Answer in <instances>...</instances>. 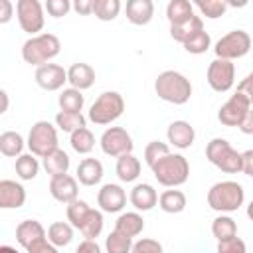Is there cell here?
<instances>
[{"instance_id":"50","label":"cell","mask_w":253,"mask_h":253,"mask_svg":"<svg viewBox=\"0 0 253 253\" xmlns=\"http://www.w3.org/2000/svg\"><path fill=\"white\" fill-rule=\"evenodd\" d=\"M241 172L247 176L253 174V150H245L241 154Z\"/></svg>"},{"instance_id":"22","label":"cell","mask_w":253,"mask_h":253,"mask_svg":"<svg viewBox=\"0 0 253 253\" xmlns=\"http://www.w3.org/2000/svg\"><path fill=\"white\" fill-rule=\"evenodd\" d=\"M103 178V164L97 158H83L77 166V180L83 186H95Z\"/></svg>"},{"instance_id":"2","label":"cell","mask_w":253,"mask_h":253,"mask_svg":"<svg viewBox=\"0 0 253 253\" xmlns=\"http://www.w3.org/2000/svg\"><path fill=\"white\" fill-rule=\"evenodd\" d=\"M150 168H152V174L158 180V184H162L166 188L182 186L190 176V164L182 154L168 152L166 156L158 158Z\"/></svg>"},{"instance_id":"7","label":"cell","mask_w":253,"mask_h":253,"mask_svg":"<svg viewBox=\"0 0 253 253\" xmlns=\"http://www.w3.org/2000/svg\"><path fill=\"white\" fill-rule=\"evenodd\" d=\"M26 144L30 148V154L43 158L51 150L59 148L57 146V128L49 121H38L30 128V134H28V142Z\"/></svg>"},{"instance_id":"44","label":"cell","mask_w":253,"mask_h":253,"mask_svg":"<svg viewBox=\"0 0 253 253\" xmlns=\"http://www.w3.org/2000/svg\"><path fill=\"white\" fill-rule=\"evenodd\" d=\"M130 253H164V251H162V245H160L156 239L142 237V239H138L136 243H132Z\"/></svg>"},{"instance_id":"15","label":"cell","mask_w":253,"mask_h":253,"mask_svg":"<svg viewBox=\"0 0 253 253\" xmlns=\"http://www.w3.org/2000/svg\"><path fill=\"white\" fill-rule=\"evenodd\" d=\"M49 194L53 200L61 202V204H69L73 200H77L79 188H77V180L69 174H61V176H53L49 180Z\"/></svg>"},{"instance_id":"19","label":"cell","mask_w":253,"mask_h":253,"mask_svg":"<svg viewBox=\"0 0 253 253\" xmlns=\"http://www.w3.org/2000/svg\"><path fill=\"white\" fill-rule=\"evenodd\" d=\"M40 239H45V229H43V225L40 221L24 219V221L18 223V227H16V241L24 249H28L30 245H34Z\"/></svg>"},{"instance_id":"35","label":"cell","mask_w":253,"mask_h":253,"mask_svg":"<svg viewBox=\"0 0 253 253\" xmlns=\"http://www.w3.org/2000/svg\"><path fill=\"white\" fill-rule=\"evenodd\" d=\"M16 174L22 178V180H34L40 172V162L34 154H20L16 158Z\"/></svg>"},{"instance_id":"53","label":"cell","mask_w":253,"mask_h":253,"mask_svg":"<svg viewBox=\"0 0 253 253\" xmlns=\"http://www.w3.org/2000/svg\"><path fill=\"white\" fill-rule=\"evenodd\" d=\"M8 107H10V97L4 89H0V115H4L8 111Z\"/></svg>"},{"instance_id":"30","label":"cell","mask_w":253,"mask_h":253,"mask_svg":"<svg viewBox=\"0 0 253 253\" xmlns=\"http://www.w3.org/2000/svg\"><path fill=\"white\" fill-rule=\"evenodd\" d=\"M24 144L26 142H24L22 134L16 132V130H6V132L0 134V152L4 156H10V158L20 156L22 150H24Z\"/></svg>"},{"instance_id":"37","label":"cell","mask_w":253,"mask_h":253,"mask_svg":"<svg viewBox=\"0 0 253 253\" xmlns=\"http://www.w3.org/2000/svg\"><path fill=\"white\" fill-rule=\"evenodd\" d=\"M182 45H184V49H186L188 53L200 55V53H206V51L210 49V45H211V38H210V34H208L206 30H200V32L192 34Z\"/></svg>"},{"instance_id":"1","label":"cell","mask_w":253,"mask_h":253,"mask_svg":"<svg viewBox=\"0 0 253 253\" xmlns=\"http://www.w3.org/2000/svg\"><path fill=\"white\" fill-rule=\"evenodd\" d=\"M154 91L156 95L166 101V103H172V105H184L190 101V95H192V83L186 75H182L180 71H174V69H168V71H162L156 81H154Z\"/></svg>"},{"instance_id":"16","label":"cell","mask_w":253,"mask_h":253,"mask_svg":"<svg viewBox=\"0 0 253 253\" xmlns=\"http://www.w3.org/2000/svg\"><path fill=\"white\" fill-rule=\"evenodd\" d=\"M26 202V190L16 180H0V210H18Z\"/></svg>"},{"instance_id":"29","label":"cell","mask_w":253,"mask_h":253,"mask_svg":"<svg viewBox=\"0 0 253 253\" xmlns=\"http://www.w3.org/2000/svg\"><path fill=\"white\" fill-rule=\"evenodd\" d=\"M200 30H204V22H202L200 16L194 14L190 20L180 22V24H176V26H170V36H172V40L184 43L192 34H196V32H200Z\"/></svg>"},{"instance_id":"12","label":"cell","mask_w":253,"mask_h":253,"mask_svg":"<svg viewBox=\"0 0 253 253\" xmlns=\"http://www.w3.org/2000/svg\"><path fill=\"white\" fill-rule=\"evenodd\" d=\"M208 83L213 91L217 93H225L233 87V81H235V65L227 59H213L210 65H208Z\"/></svg>"},{"instance_id":"6","label":"cell","mask_w":253,"mask_h":253,"mask_svg":"<svg viewBox=\"0 0 253 253\" xmlns=\"http://www.w3.org/2000/svg\"><path fill=\"white\" fill-rule=\"evenodd\" d=\"M125 111V99L117 91L101 93L89 109V121L95 125H111Z\"/></svg>"},{"instance_id":"33","label":"cell","mask_w":253,"mask_h":253,"mask_svg":"<svg viewBox=\"0 0 253 253\" xmlns=\"http://www.w3.org/2000/svg\"><path fill=\"white\" fill-rule=\"evenodd\" d=\"M57 103H59V109H61V111H67V113H81L85 99H83L81 91L69 87V89H63V91L59 93Z\"/></svg>"},{"instance_id":"14","label":"cell","mask_w":253,"mask_h":253,"mask_svg":"<svg viewBox=\"0 0 253 253\" xmlns=\"http://www.w3.org/2000/svg\"><path fill=\"white\" fill-rule=\"evenodd\" d=\"M97 204L107 213H117L126 206V194L119 184H105L97 194Z\"/></svg>"},{"instance_id":"28","label":"cell","mask_w":253,"mask_h":253,"mask_svg":"<svg viewBox=\"0 0 253 253\" xmlns=\"http://www.w3.org/2000/svg\"><path fill=\"white\" fill-rule=\"evenodd\" d=\"M47 241L53 245V247H65L71 243L73 239V227L71 223H65V221H55L47 227Z\"/></svg>"},{"instance_id":"20","label":"cell","mask_w":253,"mask_h":253,"mask_svg":"<svg viewBox=\"0 0 253 253\" xmlns=\"http://www.w3.org/2000/svg\"><path fill=\"white\" fill-rule=\"evenodd\" d=\"M154 16L152 0H128L126 2V20L134 26H146Z\"/></svg>"},{"instance_id":"54","label":"cell","mask_w":253,"mask_h":253,"mask_svg":"<svg viewBox=\"0 0 253 253\" xmlns=\"http://www.w3.org/2000/svg\"><path fill=\"white\" fill-rule=\"evenodd\" d=\"M0 253H20V251H16V249L10 247V245H0Z\"/></svg>"},{"instance_id":"9","label":"cell","mask_w":253,"mask_h":253,"mask_svg":"<svg viewBox=\"0 0 253 253\" xmlns=\"http://www.w3.org/2000/svg\"><path fill=\"white\" fill-rule=\"evenodd\" d=\"M16 16L20 22V28L28 32L30 36H38L42 32L45 18H43V6L38 0H18L16 2Z\"/></svg>"},{"instance_id":"8","label":"cell","mask_w":253,"mask_h":253,"mask_svg":"<svg viewBox=\"0 0 253 253\" xmlns=\"http://www.w3.org/2000/svg\"><path fill=\"white\" fill-rule=\"evenodd\" d=\"M249 49H251V36L245 30H233V32L221 36L213 47L215 57L227 59V61H233V59L247 55Z\"/></svg>"},{"instance_id":"49","label":"cell","mask_w":253,"mask_h":253,"mask_svg":"<svg viewBox=\"0 0 253 253\" xmlns=\"http://www.w3.org/2000/svg\"><path fill=\"white\" fill-rule=\"evenodd\" d=\"M75 253H101V247H99V243L95 239H85V241H81L77 245Z\"/></svg>"},{"instance_id":"24","label":"cell","mask_w":253,"mask_h":253,"mask_svg":"<svg viewBox=\"0 0 253 253\" xmlns=\"http://www.w3.org/2000/svg\"><path fill=\"white\" fill-rule=\"evenodd\" d=\"M115 172L119 176L121 182H134L138 176H140V160L130 152V154H123L119 156L117 160V166H115Z\"/></svg>"},{"instance_id":"21","label":"cell","mask_w":253,"mask_h":253,"mask_svg":"<svg viewBox=\"0 0 253 253\" xmlns=\"http://www.w3.org/2000/svg\"><path fill=\"white\" fill-rule=\"evenodd\" d=\"M128 200L138 211H148L158 204V194L150 184H136L130 190Z\"/></svg>"},{"instance_id":"34","label":"cell","mask_w":253,"mask_h":253,"mask_svg":"<svg viewBox=\"0 0 253 253\" xmlns=\"http://www.w3.org/2000/svg\"><path fill=\"white\" fill-rule=\"evenodd\" d=\"M69 142H71V148H73L75 152H79V154H89V152L93 150V146H95V136H93V132H91L87 126H83V128H77V130L71 132Z\"/></svg>"},{"instance_id":"43","label":"cell","mask_w":253,"mask_h":253,"mask_svg":"<svg viewBox=\"0 0 253 253\" xmlns=\"http://www.w3.org/2000/svg\"><path fill=\"white\" fill-rule=\"evenodd\" d=\"M217 253H247V247H245V241L235 235L231 239L217 241Z\"/></svg>"},{"instance_id":"11","label":"cell","mask_w":253,"mask_h":253,"mask_svg":"<svg viewBox=\"0 0 253 253\" xmlns=\"http://www.w3.org/2000/svg\"><path fill=\"white\" fill-rule=\"evenodd\" d=\"M101 148L107 156L119 158L123 154H130L134 148V142L123 126H111L101 134Z\"/></svg>"},{"instance_id":"51","label":"cell","mask_w":253,"mask_h":253,"mask_svg":"<svg viewBox=\"0 0 253 253\" xmlns=\"http://www.w3.org/2000/svg\"><path fill=\"white\" fill-rule=\"evenodd\" d=\"M237 126H239V130H241L243 134H253V111H249Z\"/></svg>"},{"instance_id":"48","label":"cell","mask_w":253,"mask_h":253,"mask_svg":"<svg viewBox=\"0 0 253 253\" xmlns=\"http://www.w3.org/2000/svg\"><path fill=\"white\" fill-rule=\"evenodd\" d=\"M71 8L81 16H89V14H93V0H75L71 4Z\"/></svg>"},{"instance_id":"36","label":"cell","mask_w":253,"mask_h":253,"mask_svg":"<svg viewBox=\"0 0 253 253\" xmlns=\"http://www.w3.org/2000/svg\"><path fill=\"white\" fill-rule=\"evenodd\" d=\"M121 2L119 0H93V14L101 22H111L119 16Z\"/></svg>"},{"instance_id":"3","label":"cell","mask_w":253,"mask_h":253,"mask_svg":"<svg viewBox=\"0 0 253 253\" xmlns=\"http://www.w3.org/2000/svg\"><path fill=\"white\" fill-rule=\"evenodd\" d=\"M243 200H245V190L239 182L233 180L217 182L208 192V206L219 213L237 211L243 206Z\"/></svg>"},{"instance_id":"4","label":"cell","mask_w":253,"mask_h":253,"mask_svg":"<svg viewBox=\"0 0 253 253\" xmlns=\"http://www.w3.org/2000/svg\"><path fill=\"white\" fill-rule=\"evenodd\" d=\"M61 49V43L57 40V36L53 34H38V36H32L30 40L24 42L22 45V57L26 63L30 65H43L47 63L49 59H53Z\"/></svg>"},{"instance_id":"23","label":"cell","mask_w":253,"mask_h":253,"mask_svg":"<svg viewBox=\"0 0 253 253\" xmlns=\"http://www.w3.org/2000/svg\"><path fill=\"white\" fill-rule=\"evenodd\" d=\"M115 229L132 239V237H136V235L142 233V229H144V219H142V215L136 213V211L121 213V215L117 217V221H115Z\"/></svg>"},{"instance_id":"47","label":"cell","mask_w":253,"mask_h":253,"mask_svg":"<svg viewBox=\"0 0 253 253\" xmlns=\"http://www.w3.org/2000/svg\"><path fill=\"white\" fill-rule=\"evenodd\" d=\"M14 16V4L10 0H0V24H8Z\"/></svg>"},{"instance_id":"40","label":"cell","mask_w":253,"mask_h":253,"mask_svg":"<svg viewBox=\"0 0 253 253\" xmlns=\"http://www.w3.org/2000/svg\"><path fill=\"white\" fill-rule=\"evenodd\" d=\"M91 208H89V204L87 202H83V200H73V202H69L67 204V219L71 221V227H77L79 229V225L83 223V219H85V215H87V211H89Z\"/></svg>"},{"instance_id":"41","label":"cell","mask_w":253,"mask_h":253,"mask_svg":"<svg viewBox=\"0 0 253 253\" xmlns=\"http://www.w3.org/2000/svg\"><path fill=\"white\" fill-rule=\"evenodd\" d=\"M196 8L202 12V16L215 20V18H219V16L225 14L227 4L223 0H198L196 2Z\"/></svg>"},{"instance_id":"38","label":"cell","mask_w":253,"mask_h":253,"mask_svg":"<svg viewBox=\"0 0 253 253\" xmlns=\"http://www.w3.org/2000/svg\"><path fill=\"white\" fill-rule=\"evenodd\" d=\"M55 125L63 130V132H73L77 128L85 126V117L81 113H67V111H59L55 115Z\"/></svg>"},{"instance_id":"45","label":"cell","mask_w":253,"mask_h":253,"mask_svg":"<svg viewBox=\"0 0 253 253\" xmlns=\"http://www.w3.org/2000/svg\"><path fill=\"white\" fill-rule=\"evenodd\" d=\"M45 10H47L49 16L61 18V16H67V12L71 10V2L69 0H47Z\"/></svg>"},{"instance_id":"52","label":"cell","mask_w":253,"mask_h":253,"mask_svg":"<svg viewBox=\"0 0 253 253\" xmlns=\"http://www.w3.org/2000/svg\"><path fill=\"white\" fill-rule=\"evenodd\" d=\"M249 85H251V75H247V77L237 85V93H243V95L251 97V89H249Z\"/></svg>"},{"instance_id":"39","label":"cell","mask_w":253,"mask_h":253,"mask_svg":"<svg viewBox=\"0 0 253 253\" xmlns=\"http://www.w3.org/2000/svg\"><path fill=\"white\" fill-rule=\"evenodd\" d=\"M105 247H107V253H130L132 249V239L123 235L121 231L113 229L107 239H105Z\"/></svg>"},{"instance_id":"10","label":"cell","mask_w":253,"mask_h":253,"mask_svg":"<svg viewBox=\"0 0 253 253\" xmlns=\"http://www.w3.org/2000/svg\"><path fill=\"white\" fill-rule=\"evenodd\" d=\"M249 111H251V97L243 93H235L219 107L217 121L225 126H237Z\"/></svg>"},{"instance_id":"26","label":"cell","mask_w":253,"mask_h":253,"mask_svg":"<svg viewBox=\"0 0 253 253\" xmlns=\"http://www.w3.org/2000/svg\"><path fill=\"white\" fill-rule=\"evenodd\" d=\"M194 16V6L188 0H170L166 6V18L170 26H176L180 22H186Z\"/></svg>"},{"instance_id":"25","label":"cell","mask_w":253,"mask_h":253,"mask_svg":"<svg viewBox=\"0 0 253 253\" xmlns=\"http://www.w3.org/2000/svg\"><path fill=\"white\" fill-rule=\"evenodd\" d=\"M42 164H43L45 172L51 178L53 176H61V174H67V170H69V156H67L65 150L55 148V150H51L49 154H45L42 158Z\"/></svg>"},{"instance_id":"27","label":"cell","mask_w":253,"mask_h":253,"mask_svg":"<svg viewBox=\"0 0 253 253\" xmlns=\"http://www.w3.org/2000/svg\"><path fill=\"white\" fill-rule=\"evenodd\" d=\"M158 204L166 213H180L186 210V196L180 190H166L158 196Z\"/></svg>"},{"instance_id":"13","label":"cell","mask_w":253,"mask_h":253,"mask_svg":"<svg viewBox=\"0 0 253 253\" xmlns=\"http://www.w3.org/2000/svg\"><path fill=\"white\" fill-rule=\"evenodd\" d=\"M67 81V71L57 63H43L36 69V83L45 91H57Z\"/></svg>"},{"instance_id":"5","label":"cell","mask_w":253,"mask_h":253,"mask_svg":"<svg viewBox=\"0 0 253 253\" xmlns=\"http://www.w3.org/2000/svg\"><path fill=\"white\" fill-rule=\"evenodd\" d=\"M208 160L225 174L241 172V154L225 140V138H211L206 146Z\"/></svg>"},{"instance_id":"17","label":"cell","mask_w":253,"mask_h":253,"mask_svg":"<svg viewBox=\"0 0 253 253\" xmlns=\"http://www.w3.org/2000/svg\"><path fill=\"white\" fill-rule=\"evenodd\" d=\"M166 136H168V142L174 144L176 148H190L196 140V130L194 126L188 123V121H174L170 123L168 130H166Z\"/></svg>"},{"instance_id":"18","label":"cell","mask_w":253,"mask_h":253,"mask_svg":"<svg viewBox=\"0 0 253 253\" xmlns=\"http://www.w3.org/2000/svg\"><path fill=\"white\" fill-rule=\"evenodd\" d=\"M67 83L77 91H85V89L93 87V83H95V69L83 61L73 63L67 69Z\"/></svg>"},{"instance_id":"32","label":"cell","mask_w":253,"mask_h":253,"mask_svg":"<svg viewBox=\"0 0 253 253\" xmlns=\"http://www.w3.org/2000/svg\"><path fill=\"white\" fill-rule=\"evenodd\" d=\"M79 231L83 233L85 239H95V237H99V233L103 231V213H101L99 210H93V208H91V210L87 211L83 223L79 225Z\"/></svg>"},{"instance_id":"31","label":"cell","mask_w":253,"mask_h":253,"mask_svg":"<svg viewBox=\"0 0 253 253\" xmlns=\"http://www.w3.org/2000/svg\"><path fill=\"white\" fill-rule=\"evenodd\" d=\"M211 233L217 241H225V239H231L237 235V223L233 217L229 215H217L213 221H211Z\"/></svg>"},{"instance_id":"42","label":"cell","mask_w":253,"mask_h":253,"mask_svg":"<svg viewBox=\"0 0 253 253\" xmlns=\"http://www.w3.org/2000/svg\"><path fill=\"white\" fill-rule=\"evenodd\" d=\"M168 152H170V148H168V144H166V142L152 140V142H148V144H146V148H144V160H146V164H148V166H152L158 158L166 156Z\"/></svg>"},{"instance_id":"46","label":"cell","mask_w":253,"mask_h":253,"mask_svg":"<svg viewBox=\"0 0 253 253\" xmlns=\"http://www.w3.org/2000/svg\"><path fill=\"white\" fill-rule=\"evenodd\" d=\"M26 251H28V253H59L57 247H53L47 239H40V241H36V243L30 245Z\"/></svg>"}]
</instances>
